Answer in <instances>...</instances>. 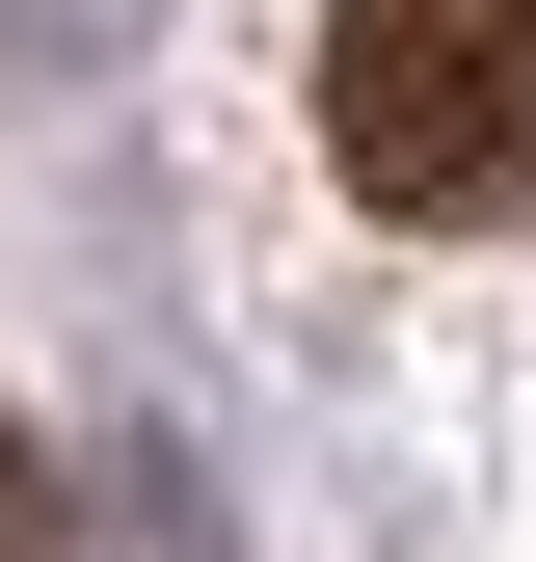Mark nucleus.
<instances>
[{
	"label": "nucleus",
	"mask_w": 536,
	"mask_h": 562,
	"mask_svg": "<svg viewBox=\"0 0 536 562\" xmlns=\"http://www.w3.org/2000/svg\"><path fill=\"white\" fill-rule=\"evenodd\" d=\"M322 161L402 241L536 215V0H322Z\"/></svg>",
	"instance_id": "obj_1"
},
{
	"label": "nucleus",
	"mask_w": 536,
	"mask_h": 562,
	"mask_svg": "<svg viewBox=\"0 0 536 562\" xmlns=\"http://www.w3.org/2000/svg\"><path fill=\"white\" fill-rule=\"evenodd\" d=\"M0 562H54V456L27 429H0Z\"/></svg>",
	"instance_id": "obj_2"
}]
</instances>
